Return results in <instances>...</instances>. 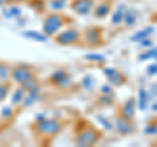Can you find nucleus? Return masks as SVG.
Instances as JSON below:
<instances>
[{"instance_id":"nucleus-2","label":"nucleus","mask_w":157,"mask_h":147,"mask_svg":"<svg viewBox=\"0 0 157 147\" xmlns=\"http://www.w3.org/2000/svg\"><path fill=\"white\" fill-rule=\"evenodd\" d=\"M101 138V134L97 130H94L93 127H86V129L81 130L80 133L76 135V145L81 146V147H86V146H93L96 145L98 139Z\"/></svg>"},{"instance_id":"nucleus-1","label":"nucleus","mask_w":157,"mask_h":147,"mask_svg":"<svg viewBox=\"0 0 157 147\" xmlns=\"http://www.w3.org/2000/svg\"><path fill=\"white\" fill-rule=\"evenodd\" d=\"M64 24H66L64 16H62L60 13H50L45 17V21H43V33L47 37H54L64 26Z\"/></svg>"},{"instance_id":"nucleus-29","label":"nucleus","mask_w":157,"mask_h":147,"mask_svg":"<svg viewBox=\"0 0 157 147\" xmlns=\"http://www.w3.org/2000/svg\"><path fill=\"white\" fill-rule=\"evenodd\" d=\"M145 134L147 135H155L157 134V124H151L145 127Z\"/></svg>"},{"instance_id":"nucleus-18","label":"nucleus","mask_w":157,"mask_h":147,"mask_svg":"<svg viewBox=\"0 0 157 147\" xmlns=\"http://www.w3.org/2000/svg\"><path fill=\"white\" fill-rule=\"evenodd\" d=\"M11 71L12 68L7 63L0 61V81H7L8 79H11Z\"/></svg>"},{"instance_id":"nucleus-26","label":"nucleus","mask_w":157,"mask_h":147,"mask_svg":"<svg viewBox=\"0 0 157 147\" xmlns=\"http://www.w3.org/2000/svg\"><path fill=\"white\" fill-rule=\"evenodd\" d=\"M123 21L126 22L127 26H131V25H134V24L136 22V17H135L134 13L127 12V13L124 14V17H123Z\"/></svg>"},{"instance_id":"nucleus-4","label":"nucleus","mask_w":157,"mask_h":147,"mask_svg":"<svg viewBox=\"0 0 157 147\" xmlns=\"http://www.w3.org/2000/svg\"><path fill=\"white\" fill-rule=\"evenodd\" d=\"M80 37L81 34L77 29H73V28H70V29H66L60 33H58L54 36L55 38V42L59 43V45H63V46H68V45H75L80 41Z\"/></svg>"},{"instance_id":"nucleus-32","label":"nucleus","mask_w":157,"mask_h":147,"mask_svg":"<svg viewBox=\"0 0 157 147\" xmlns=\"http://www.w3.org/2000/svg\"><path fill=\"white\" fill-rule=\"evenodd\" d=\"M140 43H141V46H144V47H149V46L153 45V42H152L151 40H148V38H144V40H141Z\"/></svg>"},{"instance_id":"nucleus-9","label":"nucleus","mask_w":157,"mask_h":147,"mask_svg":"<svg viewBox=\"0 0 157 147\" xmlns=\"http://www.w3.org/2000/svg\"><path fill=\"white\" fill-rule=\"evenodd\" d=\"M84 37H85V41L88 45L97 46V45H100L102 41V29L98 26L88 28L84 33Z\"/></svg>"},{"instance_id":"nucleus-20","label":"nucleus","mask_w":157,"mask_h":147,"mask_svg":"<svg viewBox=\"0 0 157 147\" xmlns=\"http://www.w3.org/2000/svg\"><path fill=\"white\" fill-rule=\"evenodd\" d=\"M9 91H11V85L6 81H0V102L7 99V96L9 95Z\"/></svg>"},{"instance_id":"nucleus-23","label":"nucleus","mask_w":157,"mask_h":147,"mask_svg":"<svg viewBox=\"0 0 157 147\" xmlns=\"http://www.w3.org/2000/svg\"><path fill=\"white\" fill-rule=\"evenodd\" d=\"M123 17H124L123 11H122L121 8H118L114 12V14H113V17H111V24L113 25H118V24H121L122 21H123Z\"/></svg>"},{"instance_id":"nucleus-31","label":"nucleus","mask_w":157,"mask_h":147,"mask_svg":"<svg viewBox=\"0 0 157 147\" xmlns=\"http://www.w3.org/2000/svg\"><path fill=\"white\" fill-rule=\"evenodd\" d=\"M101 92L104 95H109V93H111V92H113V88H111L110 84H106L104 87H101Z\"/></svg>"},{"instance_id":"nucleus-10","label":"nucleus","mask_w":157,"mask_h":147,"mask_svg":"<svg viewBox=\"0 0 157 147\" xmlns=\"http://www.w3.org/2000/svg\"><path fill=\"white\" fill-rule=\"evenodd\" d=\"M115 127L118 130V133H121L122 135H130L135 131V126L132 125L131 120H126L124 117H117L115 118Z\"/></svg>"},{"instance_id":"nucleus-21","label":"nucleus","mask_w":157,"mask_h":147,"mask_svg":"<svg viewBox=\"0 0 157 147\" xmlns=\"http://www.w3.org/2000/svg\"><path fill=\"white\" fill-rule=\"evenodd\" d=\"M67 6L66 0H51L50 2V8L55 12H60L62 9H64Z\"/></svg>"},{"instance_id":"nucleus-11","label":"nucleus","mask_w":157,"mask_h":147,"mask_svg":"<svg viewBox=\"0 0 157 147\" xmlns=\"http://www.w3.org/2000/svg\"><path fill=\"white\" fill-rule=\"evenodd\" d=\"M136 102H135V99L131 97V99L127 100L123 106H122V112H121V116L124 117L126 120H132L135 117V109H136Z\"/></svg>"},{"instance_id":"nucleus-28","label":"nucleus","mask_w":157,"mask_h":147,"mask_svg":"<svg viewBox=\"0 0 157 147\" xmlns=\"http://www.w3.org/2000/svg\"><path fill=\"white\" fill-rule=\"evenodd\" d=\"M97 120L101 122L102 125H104V127L105 129H107V130H111L113 127H114V125L111 124V122L107 120V118H105V117H102V116H97Z\"/></svg>"},{"instance_id":"nucleus-19","label":"nucleus","mask_w":157,"mask_h":147,"mask_svg":"<svg viewBox=\"0 0 157 147\" xmlns=\"http://www.w3.org/2000/svg\"><path fill=\"white\" fill-rule=\"evenodd\" d=\"M137 104H139V108L141 110H145L147 106H148V93L143 88L139 89V101H137Z\"/></svg>"},{"instance_id":"nucleus-7","label":"nucleus","mask_w":157,"mask_h":147,"mask_svg":"<svg viewBox=\"0 0 157 147\" xmlns=\"http://www.w3.org/2000/svg\"><path fill=\"white\" fill-rule=\"evenodd\" d=\"M104 75L107 77V80H109V84L111 85H122L126 83V76L122 74L121 71H118L117 68H113V67H105L104 70Z\"/></svg>"},{"instance_id":"nucleus-12","label":"nucleus","mask_w":157,"mask_h":147,"mask_svg":"<svg viewBox=\"0 0 157 147\" xmlns=\"http://www.w3.org/2000/svg\"><path fill=\"white\" fill-rule=\"evenodd\" d=\"M39 96H41V88H36V89H32V91H28L25 92V96H24V100L21 104L24 106H32L34 102H36Z\"/></svg>"},{"instance_id":"nucleus-5","label":"nucleus","mask_w":157,"mask_h":147,"mask_svg":"<svg viewBox=\"0 0 157 147\" xmlns=\"http://www.w3.org/2000/svg\"><path fill=\"white\" fill-rule=\"evenodd\" d=\"M11 79L13 81H16L18 85H22L24 83H26L29 80L34 79V74L32 71L30 66L20 65L17 67L12 68V71H11Z\"/></svg>"},{"instance_id":"nucleus-27","label":"nucleus","mask_w":157,"mask_h":147,"mask_svg":"<svg viewBox=\"0 0 157 147\" xmlns=\"http://www.w3.org/2000/svg\"><path fill=\"white\" fill-rule=\"evenodd\" d=\"M81 85L85 88V89H92L93 88V77L92 76H85L84 79L81 80Z\"/></svg>"},{"instance_id":"nucleus-30","label":"nucleus","mask_w":157,"mask_h":147,"mask_svg":"<svg viewBox=\"0 0 157 147\" xmlns=\"http://www.w3.org/2000/svg\"><path fill=\"white\" fill-rule=\"evenodd\" d=\"M147 72H148V75H156L157 74V63L149 65L148 68H147Z\"/></svg>"},{"instance_id":"nucleus-24","label":"nucleus","mask_w":157,"mask_h":147,"mask_svg":"<svg viewBox=\"0 0 157 147\" xmlns=\"http://www.w3.org/2000/svg\"><path fill=\"white\" fill-rule=\"evenodd\" d=\"M156 59L157 61V49H153V50H149L147 51L144 54H141V55H139V59L140 61H147V59Z\"/></svg>"},{"instance_id":"nucleus-35","label":"nucleus","mask_w":157,"mask_h":147,"mask_svg":"<svg viewBox=\"0 0 157 147\" xmlns=\"http://www.w3.org/2000/svg\"><path fill=\"white\" fill-rule=\"evenodd\" d=\"M153 110H157V102H155V104H153Z\"/></svg>"},{"instance_id":"nucleus-17","label":"nucleus","mask_w":157,"mask_h":147,"mask_svg":"<svg viewBox=\"0 0 157 147\" xmlns=\"http://www.w3.org/2000/svg\"><path fill=\"white\" fill-rule=\"evenodd\" d=\"M24 96H25V91H24V88L22 87H18L17 89L13 92V95H12V99H11L12 105L13 106L20 105L22 102V100H24Z\"/></svg>"},{"instance_id":"nucleus-25","label":"nucleus","mask_w":157,"mask_h":147,"mask_svg":"<svg viewBox=\"0 0 157 147\" xmlns=\"http://www.w3.org/2000/svg\"><path fill=\"white\" fill-rule=\"evenodd\" d=\"M85 59L102 63V62H105V57L101 55V54H86V55H85Z\"/></svg>"},{"instance_id":"nucleus-33","label":"nucleus","mask_w":157,"mask_h":147,"mask_svg":"<svg viewBox=\"0 0 157 147\" xmlns=\"http://www.w3.org/2000/svg\"><path fill=\"white\" fill-rule=\"evenodd\" d=\"M46 118V116L45 114H38V116H36V122H38V121H42V120H45Z\"/></svg>"},{"instance_id":"nucleus-34","label":"nucleus","mask_w":157,"mask_h":147,"mask_svg":"<svg viewBox=\"0 0 157 147\" xmlns=\"http://www.w3.org/2000/svg\"><path fill=\"white\" fill-rule=\"evenodd\" d=\"M7 3H11V4H16V3H20V2H24V0H6Z\"/></svg>"},{"instance_id":"nucleus-8","label":"nucleus","mask_w":157,"mask_h":147,"mask_svg":"<svg viewBox=\"0 0 157 147\" xmlns=\"http://www.w3.org/2000/svg\"><path fill=\"white\" fill-rule=\"evenodd\" d=\"M93 4L94 0H73L71 3V9L80 16H85L92 11Z\"/></svg>"},{"instance_id":"nucleus-6","label":"nucleus","mask_w":157,"mask_h":147,"mask_svg":"<svg viewBox=\"0 0 157 147\" xmlns=\"http://www.w3.org/2000/svg\"><path fill=\"white\" fill-rule=\"evenodd\" d=\"M50 83L55 87L64 88L71 84V76L68 75V72L66 70H56L51 74Z\"/></svg>"},{"instance_id":"nucleus-14","label":"nucleus","mask_w":157,"mask_h":147,"mask_svg":"<svg viewBox=\"0 0 157 147\" xmlns=\"http://www.w3.org/2000/svg\"><path fill=\"white\" fill-rule=\"evenodd\" d=\"M22 36L32 41H38V42H46L48 38L45 33H39L37 30H26L22 33Z\"/></svg>"},{"instance_id":"nucleus-3","label":"nucleus","mask_w":157,"mask_h":147,"mask_svg":"<svg viewBox=\"0 0 157 147\" xmlns=\"http://www.w3.org/2000/svg\"><path fill=\"white\" fill-rule=\"evenodd\" d=\"M36 126H37L38 133H41L42 135H48V137L56 135L62 130L60 122H58L56 120H52V118H47V117L42 121H38Z\"/></svg>"},{"instance_id":"nucleus-22","label":"nucleus","mask_w":157,"mask_h":147,"mask_svg":"<svg viewBox=\"0 0 157 147\" xmlns=\"http://www.w3.org/2000/svg\"><path fill=\"white\" fill-rule=\"evenodd\" d=\"M14 114V112H13V108L12 106H3L2 109H0V117H2L3 120H9V118H12Z\"/></svg>"},{"instance_id":"nucleus-15","label":"nucleus","mask_w":157,"mask_h":147,"mask_svg":"<svg viewBox=\"0 0 157 147\" xmlns=\"http://www.w3.org/2000/svg\"><path fill=\"white\" fill-rule=\"evenodd\" d=\"M153 30L155 29L152 28V26H149V28H145V29H143V30H140V32H137V33H135L134 36L131 37V41H135V42H140L141 40H144V38H148L152 33H153Z\"/></svg>"},{"instance_id":"nucleus-13","label":"nucleus","mask_w":157,"mask_h":147,"mask_svg":"<svg viewBox=\"0 0 157 147\" xmlns=\"http://www.w3.org/2000/svg\"><path fill=\"white\" fill-rule=\"evenodd\" d=\"M2 13H3V16H6L7 18H17L21 16V9H20V7L17 6H14V4H12L11 7H4L2 9Z\"/></svg>"},{"instance_id":"nucleus-16","label":"nucleus","mask_w":157,"mask_h":147,"mask_svg":"<svg viewBox=\"0 0 157 147\" xmlns=\"http://www.w3.org/2000/svg\"><path fill=\"white\" fill-rule=\"evenodd\" d=\"M110 4L109 3H102V4H100L96 9H94V16L96 17H98V18H104V17H106L107 14H109V12H110Z\"/></svg>"}]
</instances>
